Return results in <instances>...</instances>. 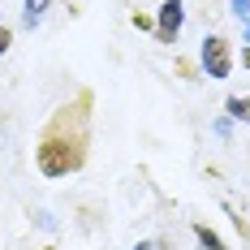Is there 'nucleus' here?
<instances>
[{"label": "nucleus", "instance_id": "obj_1", "mask_svg": "<svg viewBox=\"0 0 250 250\" xmlns=\"http://www.w3.org/2000/svg\"><path fill=\"white\" fill-rule=\"evenodd\" d=\"M86 147H91V91H82L74 104H61L52 112L48 129L35 147V168L43 177H69L86 164Z\"/></svg>", "mask_w": 250, "mask_h": 250}, {"label": "nucleus", "instance_id": "obj_3", "mask_svg": "<svg viewBox=\"0 0 250 250\" xmlns=\"http://www.w3.org/2000/svg\"><path fill=\"white\" fill-rule=\"evenodd\" d=\"M181 22H186V4H181V0H164V4H160V18H155V39H160V43H177Z\"/></svg>", "mask_w": 250, "mask_h": 250}, {"label": "nucleus", "instance_id": "obj_9", "mask_svg": "<svg viewBox=\"0 0 250 250\" xmlns=\"http://www.w3.org/2000/svg\"><path fill=\"white\" fill-rule=\"evenodd\" d=\"M134 26H138V30H155V22H151L147 13H134Z\"/></svg>", "mask_w": 250, "mask_h": 250}, {"label": "nucleus", "instance_id": "obj_7", "mask_svg": "<svg viewBox=\"0 0 250 250\" xmlns=\"http://www.w3.org/2000/svg\"><path fill=\"white\" fill-rule=\"evenodd\" d=\"M229 4H233V13H237L242 22H250V0H229Z\"/></svg>", "mask_w": 250, "mask_h": 250}, {"label": "nucleus", "instance_id": "obj_4", "mask_svg": "<svg viewBox=\"0 0 250 250\" xmlns=\"http://www.w3.org/2000/svg\"><path fill=\"white\" fill-rule=\"evenodd\" d=\"M190 233H194V242H199V250H229L225 242H220V233H216V229H207L203 220H194V225H190Z\"/></svg>", "mask_w": 250, "mask_h": 250}, {"label": "nucleus", "instance_id": "obj_12", "mask_svg": "<svg viewBox=\"0 0 250 250\" xmlns=\"http://www.w3.org/2000/svg\"><path fill=\"white\" fill-rule=\"evenodd\" d=\"M246 39H250V22H246Z\"/></svg>", "mask_w": 250, "mask_h": 250}, {"label": "nucleus", "instance_id": "obj_5", "mask_svg": "<svg viewBox=\"0 0 250 250\" xmlns=\"http://www.w3.org/2000/svg\"><path fill=\"white\" fill-rule=\"evenodd\" d=\"M48 4H52V0H22V26H30V30H35V26L43 22Z\"/></svg>", "mask_w": 250, "mask_h": 250}, {"label": "nucleus", "instance_id": "obj_11", "mask_svg": "<svg viewBox=\"0 0 250 250\" xmlns=\"http://www.w3.org/2000/svg\"><path fill=\"white\" fill-rule=\"evenodd\" d=\"M134 250H155V246H151V242H138V246H134Z\"/></svg>", "mask_w": 250, "mask_h": 250}, {"label": "nucleus", "instance_id": "obj_6", "mask_svg": "<svg viewBox=\"0 0 250 250\" xmlns=\"http://www.w3.org/2000/svg\"><path fill=\"white\" fill-rule=\"evenodd\" d=\"M225 112L233 117V121H246L250 125V95H229V100H225Z\"/></svg>", "mask_w": 250, "mask_h": 250}, {"label": "nucleus", "instance_id": "obj_2", "mask_svg": "<svg viewBox=\"0 0 250 250\" xmlns=\"http://www.w3.org/2000/svg\"><path fill=\"white\" fill-rule=\"evenodd\" d=\"M199 61H203V74L207 78H229L233 74V48H229L225 35H207L199 48Z\"/></svg>", "mask_w": 250, "mask_h": 250}, {"label": "nucleus", "instance_id": "obj_13", "mask_svg": "<svg viewBox=\"0 0 250 250\" xmlns=\"http://www.w3.org/2000/svg\"><path fill=\"white\" fill-rule=\"evenodd\" d=\"M43 250H56V246H43Z\"/></svg>", "mask_w": 250, "mask_h": 250}, {"label": "nucleus", "instance_id": "obj_10", "mask_svg": "<svg viewBox=\"0 0 250 250\" xmlns=\"http://www.w3.org/2000/svg\"><path fill=\"white\" fill-rule=\"evenodd\" d=\"M242 65H246V69H250V48H246V52H242Z\"/></svg>", "mask_w": 250, "mask_h": 250}, {"label": "nucleus", "instance_id": "obj_8", "mask_svg": "<svg viewBox=\"0 0 250 250\" xmlns=\"http://www.w3.org/2000/svg\"><path fill=\"white\" fill-rule=\"evenodd\" d=\"M9 43H13V30H9V26L0 22V56H4V52H9Z\"/></svg>", "mask_w": 250, "mask_h": 250}]
</instances>
